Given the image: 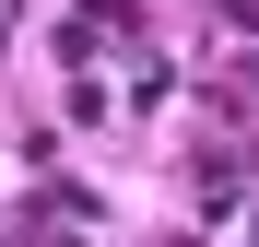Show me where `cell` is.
Instances as JSON below:
<instances>
[{"instance_id":"obj_1","label":"cell","mask_w":259,"mask_h":247,"mask_svg":"<svg viewBox=\"0 0 259 247\" xmlns=\"http://www.w3.org/2000/svg\"><path fill=\"white\" fill-rule=\"evenodd\" d=\"M224 12H236V24H247V35H259V0H224Z\"/></svg>"}]
</instances>
